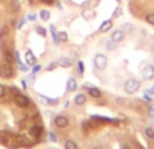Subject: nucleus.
I'll use <instances>...</instances> for the list:
<instances>
[{"label": "nucleus", "mask_w": 154, "mask_h": 149, "mask_svg": "<svg viewBox=\"0 0 154 149\" xmlns=\"http://www.w3.org/2000/svg\"><path fill=\"white\" fill-rule=\"evenodd\" d=\"M139 88H141V81L137 79H128L127 81L125 83V92L128 94V95L135 94Z\"/></svg>", "instance_id": "obj_1"}, {"label": "nucleus", "mask_w": 154, "mask_h": 149, "mask_svg": "<svg viewBox=\"0 0 154 149\" xmlns=\"http://www.w3.org/2000/svg\"><path fill=\"white\" fill-rule=\"evenodd\" d=\"M93 64H95L96 69L104 71V69L107 68V65H108V59H107L106 54L97 53V54L95 56V59H93Z\"/></svg>", "instance_id": "obj_2"}, {"label": "nucleus", "mask_w": 154, "mask_h": 149, "mask_svg": "<svg viewBox=\"0 0 154 149\" xmlns=\"http://www.w3.org/2000/svg\"><path fill=\"white\" fill-rule=\"evenodd\" d=\"M14 102L16 103V106L22 107V109H26V107L30 106V98L26 95H23V94H16L15 98H14Z\"/></svg>", "instance_id": "obj_3"}, {"label": "nucleus", "mask_w": 154, "mask_h": 149, "mask_svg": "<svg viewBox=\"0 0 154 149\" xmlns=\"http://www.w3.org/2000/svg\"><path fill=\"white\" fill-rule=\"evenodd\" d=\"M12 67H11V64H3L0 65V76L3 77V79H11L12 77Z\"/></svg>", "instance_id": "obj_4"}, {"label": "nucleus", "mask_w": 154, "mask_h": 149, "mask_svg": "<svg viewBox=\"0 0 154 149\" xmlns=\"http://www.w3.org/2000/svg\"><path fill=\"white\" fill-rule=\"evenodd\" d=\"M54 125L60 129H65L69 125V119H68L65 115H57V117L54 118Z\"/></svg>", "instance_id": "obj_5"}, {"label": "nucleus", "mask_w": 154, "mask_h": 149, "mask_svg": "<svg viewBox=\"0 0 154 149\" xmlns=\"http://www.w3.org/2000/svg\"><path fill=\"white\" fill-rule=\"evenodd\" d=\"M145 80H153L154 79V65H146L142 73Z\"/></svg>", "instance_id": "obj_6"}, {"label": "nucleus", "mask_w": 154, "mask_h": 149, "mask_svg": "<svg viewBox=\"0 0 154 149\" xmlns=\"http://www.w3.org/2000/svg\"><path fill=\"white\" fill-rule=\"evenodd\" d=\"M111 40L116 43L122 42V41L125 40V31H123V30H115V31L111 34Z\"/></svg>", "instance_id": "obj_7"}, {"label": "nucleus", "mask_w": 154, "mask_h": 149, "mask_svg": "<svg viewBox=\"0 0 154 149\" xmlns=\"http://www.w3.org/2000/svg\"><path fill=\"white\" fill-rule=\"evenodd\" d=\"M24 60H26V64L27 65H35L37 64V59H35V56L32 54V52L30 50H26V53H24Z\"/></svg>", "instance_id": "obj_8"}, {"label": "nucleus", "mask_w": 154, "mask_h": 149, "mask_svg": "<svg viewBox=\"0 0 154 149\" xmlns=\"http://www.w3.org/2000/svg\"><path fill=\"white\" fill-rule=\"evenodd\" d=\"M38 98L41 99V100L43 102V104H49V106H56V104H58V99H51V98H48V96H43L41 95V94H38Z\"/></svg>", "instance_id": "obj_9"}, {"label": "nucleus", "mask_w": 154, "mask_h": 149, "mask_svg": "<svg viewBox=\"0 0 154 149\" xmlns=\"http://www.w3.org/2000/svg\"><path fill=\"white\" fill-rule=\"evenodd\" d=\"M57 62H58V65L62 68H69V67H72V64H73L72 59H69V57H61Z\"/></svg>", "instance_id": "obj_10"}, {"label": "nucleus", "mask_w": 154, "mask_h": 149, "mask_svg": "<svg viewBox=\"0 0 154 149\" xmlns=\"http://www.w3.org/2000/svg\"><path fill=\"white\" fill-rule=\"evenodd\" d=\"M66 90L69 91V92H75V91L77 90V81L75 77H70L69 80H68L66 83Z\"/></svg>", "instance_id": "obj_11"}, {"label": "nucleus", "mask_w": 154, "mask_h": 149, "mask_svg": "<svg viewBox=\"0 0 154 149\" xmlns=\"http://www.w3.org/2000/svg\"><path fill=\"white\" fill-rule=\"evenodd\" d=\"M111 27H112V21L111 19H108V21H106V22H103V23L100 24V31L101 33H107L108 30H111Z\"/></svg>", "instance_id": "obj_12"}, {"label": "nucleus", "mask_w": 154, "mask_h": 149, "mask_svg": "<svg viewBox=\"0 0 154 149\" xmlns=\"http://www.w3.org/2000/svg\"><path fill=\"white\" fill-rule=\"evenodd\" d=\"M88 92H89V95L92 96V98H96V99H99L101 96V91L96 87H89L88 88Z\"/></svg>", "instance_id": "obj_13"}, {"label": "nucleus", "mask_w": 154, "mask_h": 149, "mask_svg": "<svg viewBox=\"0 0 154 149\" xmlns=\"http://www.w3.org/2000/svg\"><path fill=\"white\" fill-rule=\"evenodd\" d=\"M85 102H87V96L84 94H79L75 96V104H77V106H82Z\"/></svg>", "instance_id": "obj_14"}, {"label": "nucleus", "mask_w": 154, "mask_h": 149, "mask_svg": "<svg viewBox=\"0 0 154 149\" xmlns=\"http://www.w3.org/2000/svg\"><path fill=\"white\" fill-rule=\"evenodd\" d=\"M10 8L12 12H18L19 10H20V3H19V0H11L10 2Z\"/></svg>", "instance_id": "obj_15"}, {"label": "nucleus", "mask_w": 154, "mask_h": 149, "mask_svg": "<svg viewBox=\"0 0 154 149\" xmlns=\"http://www.w3.org/2000/svg\"><path fill=\"white\" fill-rule=\"evenodd\" d=\"M50 33H51V37H53L54 43L58 45L60 41H58V35H57V30H56V26H54V24H50Z\"/></svg>", "instance_id": "obj_16"}, {"label": "nucleus", "mask_w": 154, "mask_h": 149, "mask_svg": "<svg viewBox=\"0 0 154 149\" xmlns=\"http://www.w3.org/2000/svg\"><path fill=\"white\" fill-rule=\"evenodd\" d=\"M39 18L42 19L43 22H48L49 19H50V11H48V10H41V11H39Z\"/></svg>", "instance_id": "obj_17"}, {"label": "nucleus", "mask_w": 154, "mask_h": 149, "mask_svg": "<svg viewBox=\"0 0 154 149\" xmlns=\"http://www.w3.org/2000/svg\"><path fill=\"white\" fill-rule=\"evenodd\" d=\"M64 147H65V149H79V145H77L73 140H68V141H65Z\"/></svg>", "instance_id": "obj_18"}, {"label": "nucleus", "mask_w": 154, "mask_h": 149, "mask_svg": "<svg viewBox=\"0 0 154 149\" xmlns=\"http://www.w3.org/2000/svg\"><path fill=\"white\" fill-rule=\"evenodd\" d=\"M57 35H58V41H60V42H68L66 31H60V33H57Z\"/></svg>", "instance_id": "obj_19"}, {"label": "nucleus", "mask_w": 154, "mask_h": 149, "mask_svg": "<svg viewBox=\"0 0 154 149\" xmlns=\"http://www.w3.org/2000/svg\"><path fill=\"white\" fill-rule=\"evenodd\" d=\"M41 133H42V128H41V126H32V129H31L32 136L38 137V136H41Z\"/></svg>", "instance_id": "obj_20"}, {"label": "nucleus", "mask_w": 154, "mask_h": 149, "mask_svg": "<svg viewBox=\"0 0 154 149\" xmlns=\"http://www.w3.org/2000/svg\"><path fill=\"white\" fill-rule=\"evenodd\" d=\"M35 31H37V34H39L41 37H46V34H48L46 29L45 27H42V26H37L35 27Z\"/></svg>", "instance_id": "obj_21"}, {"label": "nucleus", "mask_w": 154, "mask_h": 149, "mask_svg": "<svg viewBox=\"0 0 154 149\" xmlns=\"http://www.w3.org/2000/svg\"><path fill=\"white\" fill-rule=\"evenodd\" d=\"M122 29L125 30V33H131L134 27H133V24H131V23H123L122 24Z\"/></svg>", "instance_id": "obj_22"}, {"label": "nucleus", "mask_w": 154, "mask_h": 149, "mask_svg": "<svg viewBox=\"0 0 154 149\" xmlns=\"http://www.w3.org/2000/svg\"><path fill=\"white\" fill-rule=\"evenodd\" d=\"M4 59H5V62L7 64H12V54H11V52H5L4 53Z\"/></svg>", "instance_id": "obj_23"}, {"label": "nucleus", "mask_w": 154, "mask_h": 149, "mask_svg": "<svg viewBox=\"0 0 154 149\" xmlns=\"http://www.w3.org/2000/svg\"><path fill=\"white\" fill-rule=\"evenodd\" d=\"M145 134H146L149 138H154V129L152 128H146L145 129Z\"/></svg>", "instance_id": "obj_24"}, {"label": "nucleus", "mask_w": 154, "mask_h": 149, "mask_svg": "<svg viewBox=\"0 0 154 149\" xmlns=\"http://www.w3.org/2000/svg\"><path fill=\"white\" fill-rule=\"evenodd\" d=\"M57 67H58V62H50V64L46 67V71H48V72H51V71H54Z\"/></svg>", "instance_id": "obj_25"}, {"label": "nucleus", "mask_w": 154, "mask_h": 149, "mask_svg": "<svg viewBox=\"0 0 154 149\" xmlns=\"http://www.w3.org/2000/svg\"><path fill=\"white\" fill-rule=\"evenodd\" d=\"M115 48H116V42H114L112 40L107 42V49H108V50H114Z\"/></svg>", "instance_id": "obj_26"}, {"label": "nucleus", "mask_w": 154, "mask_h": 149, "mask_svg": "<svg viewBox=\"0 0 154 149\" xmlns=\"http://www.w3.org/2000/svg\"><path fill=\"white\" fill-rule=\"evenodd\" d=\"M146 22L149 24H153L154 26V14H147L146 15Z\"/></svg>", "instance_id": "obj_27"}, {"label": "nucleus", "mask_w": 154, "mask_h": 149, "mask_svg": "<svg viewBox=\"0 0 154 149\" xmlns=\"http://www.w3.org/2000/svg\"><path fill=\"white\" fill-rule=\"evenodd\" d=\"M5 95H7V88H5V85L0 84V98H4Z\"/></svg>", "instance_id": "obj_28"}, {"label": "nucleus", "mask_w": 154, "mask_h": 149, "mask_svg": "<svg viewBox=\"0 0 154 149\" xmlns=\"http://www.w3.org/2000/svg\"><path fill=\"white\" fill-rule=\"evenodd\" d=\"M77 67H79V73H80V74L84 73V69H85L84 62H82V61H79V62H77Z\"/></svg>", "instance_id": "obj_29"}, {"label": "nucleus", "mask_w": 154, "mask_h": 149, "mask_svg": "<svg viewBox=\"0 0 154 149\" xmlns=\"http://www.w3.org/2000/svg\"><path fill=\"white\" fill-rule=\"evenodd\" d=\"M120 15H122V8H120V7H116V10L114 11L112 16H114V18H118V16H120Z\"/></svg>", "instance_id": "obj_30"}, {"label": "nucleus", "mask_w": 154, "mask_h": 149, "mask_svg": "<svg viewBox=\"0 0 154 149\" xmlns=\"http://www.w3.org/2000/svg\"><path fill=\"white\" fill-rule=\"evenodd\" d=\"M49 140H50L51 142H57V137H56V134L51 133V132H50V133H49Z\"/></svg>", "instance_id": "obj_31"}, {"label": "nucleus", "mask_w": 154, "mask_h": 149, "mask_svg": "<svg viewBox=\"0 0 154 149\" xmlns=\"http://www.w3.org/2000/svg\"><path fill=\"white\" fill-rule=\"evenodd\" d=\"M149 117L154 118V104H150L149 106Z\"/></svg>", "instance_id": "obj_32"}, {"label": "nucleus", "mask_w": 154, "mask_h": 149, "mask_svg": "<svg viewBox=\"0 0 154 149\" xmlns=\"http://www.w3.org/2000/svg\"><path fill=\"white\" fill-rule=\"evenodd\" d=\"M26 21H27L26 18H22L20 21H19V23H18V29H22V27L24 26V23H26Z\"/></svg>", "instance_id": "obj_33"}, {"label": "nucleus", "mask_w": 154, "mask_h": 149, "mask_svg": "<svg viewBox=\"0 0 154 149\" xmlns=\"http://www.w3.org/2000/svg\"><path fill=\"white\" fill-rule=\"evenodd\" d=\"M35 19H37V15H35V14H29V15H27V21L34 22Z\"/></svg>", "instance_id": "obj_34"}, {"label": "nucleus", "mask_w": 154, "mask_h": 149, "mask_svg": "<svg viewBox=\"0 0 154 149\" xmlns=\"http://www.w3.org/2000/svg\"><path fill=\"white\" fill-rule=\"evenodd\" d=\"M142 99H143L145 102H152V100H153V99H152V96H150V95H147V94H145V95H143V98H142Z\"/></svg>", "instance_id": "obj_35"}, {"label": "nucleus", "mask_w": 154, "mask_h": 149, "mask_svg": "<svg viewBox=\"0 0 154 149\" xmlns=\"http://www.w3.org/2000/svg\"><path fill=\"white\" fill-rule=\"evenodd\" d=\"M39 71H41V65H37V64H35L34 68H32V73H37V72H39Z\"/></svg>", "instance_id": "obj_36"}, {"label": "nucleus", "mask_w": 154, "mask_h": 149, "mask_svg": "<svg viewBox=\"0 0 154 149\" xmlns=\"http://www.w3.org/2000/svg\"><path fill=\"white\" fill-rule=\"evenodd\" d=\"M145 92H146L147 95H150V96H153V95H154V90H153V88H152V90H146Z\"/></svg>", "instance_id": "obj_37"}, {"label": "nucleus", "mask_w": 154, "mask_h": 149, "mask_svg": "<svg viewBox=\"0 0 154 149\" xmlns=\"http://www.w3.org/2000/svg\"><path fill=\"white\" fill-rule=\"evenodd\" d=\"M20 69L23 71V72H27V67L26 65H23V64H20Z\"/></svg>", "instance_id": "obj_38"}, {"label": "nucleus", "mask_w": 154, "mask_h": 149, "mask_svg": "<svg viewBox=\"0 0 154 149\" xmlns=\"http://www.w3.org/2000/svg\"><path fill=\"white\" fill-rule=\"evenodd\" d=\"M24 81H26V80H22V85H23V88H24V90H26V88H27V85H26V83H24Z\"/></svg>", "instance_id": "obj_39"}, {"label": "nucleus", "mask_w": 154, "mask_h": 149, "mask_svg": "<svg viewBox=\"0 0 154 149\" xmlns=\"http://www.w3.org/2000/svg\"><path fill=\"white\" fill-rule=\"evenodd\" d=\"M42 2L48 3V4H51V3H53V2H54V0H42Z\"/></svg>", "instance_id": "obj_40"}, {"label": "nucleus", "mask_w": 154, "mask_h": 149, "mask_svg": "<svg viewBox=\"0 0 154 149\" xmlns=\"http://www.w3.org/2000/svg\"><path fill=\"white\" fill-rule=\"evenodd\" d=\"M152 52H153V54H154V43L152 45Z\"/></svg>", "instance_id": "obj_41"}, {"label": "nucleus", "mask_w": 154, "mask_h": 149, "mask_svg": "<svg viewBox=\"0 0 154 149\" xmlns=\"http://www.w3.org/2000/svg\"><path fill=\"white\" fill-rule=\"evenodd\" d=\"M153 90H154V85H153Z\"/></svg>", "instance_id": "obj_42"}]
</instances>
